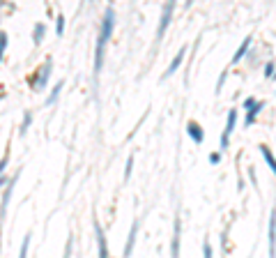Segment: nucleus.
Returning <instances> with one entry per match:
<instances>
[{"mask_svg": "<svg viewBox=\"0 0 276 258\" xmlns=\"http://www.w3.org/2000/svg\"><path fill=\"white\" fill-rule=\"evenodd\" d=\"M219 159H221V154H210V164H219Z\"/></svg>", "mask_w": 276, "mask_h": 258, "instance_id": "25", "label": "nucleus"}, {"mask_svg": "<svg viewBox=\"0 0 276 258\" xmlns=\"http://www.w3.org/2000/svg\"><path fill=\"white\" fill-rule=\"evenodd\" d=\"M7 159H10V152L5 154V157H3V159H0V176H3V173H5V166H7Z\"/></svg>", "mask_w": 276, "mask_h": 258, "instance_id": "22", "label": "nucleus"}, {"mask_svg": "<svg viewBox=\"0 0 276 258\" xmlns=\"http://www.w3.org/2000/svg\"><path fill=\"white\" fill-rule=\"evenodd\" d=\"M249 46H251V37H246L242 42V46H239L237 49V53H235V58H233V62H239L244 58V53H246V51H249Z\"/></svg>", "mask_w": 276, "mask_h": 258, "instance_id": "12", "label": "nucleus"}, {"mask_svg": "<svg viewBox=\"0 0 276 258\" xmlns=\"http://www.w3.org/2000/svg\"><path fill=\"white\" fill-rule=\"evenodd\" d=\"M173 3H166L163 5V14H161V21H159V28H157V39L163 37V33L168 30V26H170V17H173Z\"/></svg>", "mask_w": 276, "mask_h": 258, "instance_id": "3", "label": "nucleus"}, {"mask_svg": "<svg viewBox=\"0 0 276 258\" xmlns=\"http://www.w3.org/2000/svg\"><path fill=\"white\" fill-rule=\"evenodd\" d=\"M203 253H205V258H212V247H210V242H205V244H203Z\"/></svg>", "mask_w": 276, "mask_h": 258, "instance_id": "24", "label": "nucleus"}, {"mask_svg": "<svg viewBox=\"0 0 276 258\" xmlns=\"http://www.w3.org/2000/svg\"><path fill=\"white\" fill-rule=\"evenodd\" d=\"M235 125H237V111H230V113H228V120H226V129H223V134H221V148L228 145V138L235 132Z\"/></svg>", "mask_w": 276, "mask_h": 258, "instance_id": "4", "label": "nucleus"}, {"mask_svg": "<svg viewBox=\"0 0 276 258\" xmlns=\"http://www.w3.org/2000/svg\"><path fill=\"white\" fill-rule=\"evenodd\" d=\"M262 106H265V104H262V102H255L253 97L244 99V109L249 111V113H246V127L253 125V122H255V116H258L260 111H262Z\"/></svg>", "mask_w": 276, "mask_h": 258, "instance_id": "2", "label": "nucleus"}, {"mask_svg": "<svg viewBox=\"0 0 276 258\" xmlns=\"http://www.w3.org/2000/svg\"><path fill=\"white\" fill-rule=\"evenodd\" d=\"M35 44H39V42H42V37H44V23H37V26H35Z\"/></svg>", "mask_w": 276, "mask_h": 258, "instance_id": "16", "label": "nucleus"}, {"mask_svg": "<svg viewBox=\"0 0 276 258\" xmlns=\"http://www.w3.org/2000/svg\"><path fill=\"white\" fill-rule=\"evenodd\" d=\"M28 244H30V233L23 237V244H21V251H19V258H26L28 256Z\"/></svg>", "mask_w": 276, "mask_h": 258, "instance_id": "17", "label": "nucleus"}, {"mask_svg": "<svg viewBox=\"0 0 276 258\" xmlns=\"http://www.w3.org/2000/svg\"><path fill=\"white\" fill-rule=\"evenodd\" d=\"M260 152H262V157H265L267 166H269V168L274 170V168H276V164H274V157H271V150L267 148V145H260Z\"/></svg>", "mask_w": 276, "mask_h": 258, "instance_id": "14", "label": "nucleus"}, {"mask_svg": "<svg viewBox=\"0 0 276 258\" xmlns=\"http://www.w3.org/2000/svg\"><path fill=\"white\" fill-rule=\"evenodd\" d=\"M49 71H51V62H46V65H44V69H42V74H39V81L33 83L35 88H42L44 83H46V78H49Z\"/></svg>", "mask_w": 276, "mask_h": 258, "instance_id": "15", "label": "nucleus"}, {"mask_svg": "<svg viewBox=\"0 0 276 258\" xmlns=\"http://www.w3.org/2000/svg\"><path fill=\"white\" fill-rule=\"evenodd\" d=\"M271 74H274V62H267V67H265V76L271 78Z\"/></svg>", "mask_w": 276, "mask_h": 258, "instance_id": "23", "label": "nucleus"}, {"mask_svg": "<svg viewBox=\"0 0 276 258\" xmlns=\"http://www.w3.org/2000/svg\"><path fill=\"white\" fill-rule=\"evenodd\" d=\"M187 132H189V136L194 138L198 145L205 141V134H203V129H201V125H198V122H189V125H187Z\"/></svg>", "mask_w": 276, "mask_h": 258, "instance_id": "7", "label": "nucleus"}, {"mask_svg": "<svg viewBox=\"0 0 276 258\" xmlns=\"http://www.w3.org/2000/svg\"><path fill=\"white\" fill-rule=\"evenodd\" d=\"M184 53H187V46H182V49H179V53L173 58V62L168 65V69H166V71H163V78L173 76V74H175V69H177V67L182 65V58H184Z\"/></svg>", "mask_w": 276, "mask_h": 258, "instance_id": "5", "label": "nucleus"}, {"mask_svg": "<svg viewBox=\"0 0 276 258\" xmlns=\"http://www.w3.org/2000/svg\"><path fill=\"white\" fill-rule=\"evenodd\" d=\"M7 33H0V62H3V53H5V49H7Z\"/></svg>", "mask_w": 276, "mask_h": 258, "instance_id": "18", "label": "nucleus"}, {"mask_svg": "<svg viewBox=\"0 0 276 258\" xmlns=\"http://www.w3.org/2000/svg\"><path fill=\"white\" fill-rule=\"evenodd\" d=\"M0 99H3V95H0Z\"/></svg>", "mask_w": 276, "mask_h": 258, "instance_id": "27", "label": "nucleus"}, {"mask_svg": "<svg viewBox=\"0 0 276 258\" xmlns=\"http://www.w3.org/2000/svg\"><path fill=\"white\" fill-rule=\"evenodd\" d=\"M62 85H65V81H60V83H55V88L51 90V95H49V99H46V104H55V99L60 97V90H62Z\"/></svg>", "mask_w": 276, "mask_h": 258, "instance_id": "13", "label": "nucleus"}, {"mask_svg": "<svg viewBox=\"0 0 276 258\" xmlns=\"http://www.w3.org/2000/svg\"><path fill=\"white\" fill-rule=\"evenodd\" d=\"M170 256L179 258V219H175V233H173V247H170Z\"/></svg>", "mask_w": 276, "mask_h": 258, "instance_id": "11", "label": "nucleus"}, {"mask_svg": "<svg viewBox=\"0 0 276 258\" xmlns=\"http://www.w3.org/2000/svg\"><path fill=\"white\" fill-rule=\"evenodd\" d=\"M95 231H97V242H99V258H109V244H106V235H104L102 226H95Z\"/></svg>", "mask_w": 276, "mask_h": 258, "instance_id": "6", "label": "nucleus"}, {"mask_svg": "<svg viewBox=\"0 0 276 258\" xmlns=\"http://www.w3.org/2000/svg\"><path fill=\"white\" fill-rule=\"evenodd\" d=\"M30 122H33V113H26V118H23V125H21V134H26V132H28Z\"/></svg>", "mask_w": 276, "mask_h": 258, "instance_id": "19", "label": "nucleus"}, {"mask_svg": "<svg viewBox=\"0 0 276 258\" xmlns=\"http://www.w3.org/2000/svg\"><path fill=\"white\" fill-rule=\"evenodd\" d=\"M3 185H5V176H0V187H3Z\"/></svg>", "mask_w": 276, "mask_h": 258, "instance_id": "26", "label": "nucleus"}, {"mask_svg": "<svg viewBox=\"0 0 276 258\" xmlns=\"http://www.w3.org/2000/svg\"><path fill=\"white\" fill-rule=\"evenodd\" d=\"M115 28V12L113 7L106 10L104 14V21H102V33H99V39H97V51H95V71H102V65H104V49H106V42L111 39V33Z\"/></svg>", "mask_w": 276, "mask_h": 258, "instance_id": "1", "label": "nucleus"}, {"mask_svg": "<svg viewBox=\"0 0 276 258\" xmlns=\"http://www.w3.org/2000/svg\"><path fill=\"white\" fill-rule=\"evenodd\" d=\"M131 168H134V157H129V159H127V168H125V180H127V178L131 176Z\"/></svg>", "mask_w": 276, "mask_h": 258, "instance_id": "21", "label": "nucleus"}, {"mask_svg": "<svg viewBox=\"0 0 276 258\" xmlns=\"http://www.w3.org/2000/svg\"><path fill=\"white\" fill-rule=\"evenodd\" d=\"M274 242H276V214H269V258L276 256L274 251Z\"/></svg>", "mask_w": 276, "mask_h": 258, "instance_id": "8", "label": "nucleus"}, {"mask_svg": "<svg viewBox=\"0 0 276 258\" xmlns=\"http://www.w3.org/2000/svg\"><path fill=\"white\" fill-rule=\"evenodd\" d=\"M136 231H138V221H134L131 224V231H129V237H127V247H125V258L131 256V251H134V242H136Z\"/></svg>", "mask_w": 276, "mask_h": 258, "instance_id": "10", "label": "nucleus"}, {"mask_svg": "<svg viewBox=\"0 0 276 258\" xmlns=\"http://www.w3.org/2000/svg\"><path fill=\"white\" fill-rule=\"evenodd\" d=\"M55 33H58V37L65 33V17H62V14L58 17V28H55Z\"/></svg>", "mask_w": 276, "mask_h": 258, "instance_id": "20", "label": "nucleus"}, {"mask_svg": "<svg viewBox=\"0 0 276 258\" xmlns=\"http://www.w3.org/2000/svg\"><path fill=\"white\" fill-rule=\"evenodd\" d=\"M14 182H17V178L7 185L5 194H3V203H0V219H5V212H7V203H10V198H12V187H14Z\"/></svg>", "mask_w": 276, "mask_h": 258, "instance_id": "9", "label": "nucleus"}]
</instances>
